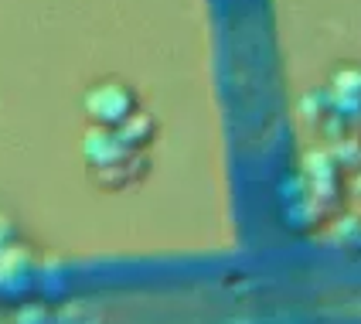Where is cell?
<instances>
[{
	"mask_svg": "<svg viewBox=\"0 0 361 324\" xmlns=\"http://www.w3.org/2000/svg\"><path fill=\"white\" fill-rule=\"evenodd\" d=\"M140 109L143 106L137 89L126 79H116V76L92 82L82 92V113H85L89 126H99V130H120L123 123Z\"/></svg>",
	"mask_w": 361,
	"mask_h": 324,
	"instance_id": "6da1fadb",
	"label": "cell"
},
{
	"mask_svg": "<svg viewBox=\"0 0 361 324\" xmlns=\"http://www.w3.org/2000/svg\"><path fill=\"white\" fill-rule=\"evenodd\" d=\"M137 150H130L116 130H99V126H89V133L82 137V161L89 174H99L109 167H120V164L133 161Z\"/></svg>",
	"mask_w": 361,
	"mask_h": 324,
	"instance_id": "7a4b0ae2",
	"label": "cell"
},
{
	"mask_svg": "<svg viewBox=\"0 0 361 324\" xmlns=\"http://www.w3.org/2000/svg\"><path fill=\"white\" fill-rule=\"evenodd\" d=\"M327 96H331V102L341 113L344 123L358 126L361 123V65L358 61H344V65H338L331 72Z\"/></svg>",
	"mask_w": 361,
	"mask_h": 324,
	"instance_id": "3957f363",
	"label": "cell"
},
{
	"mask_svg": "<svg viewBox=\"0 0 361 324\" xmlns=\"http://www.w3.org/2000/svg\"><path fill=\"white\" fill-rule=\"evenodd\" d=\"M123 137V143L130 147V150H137V154H147V147L157 140V133H161V120L150 113V109H140V113H133L130 120L123 123L120 130H116Z\"/></svg>",
	"mask_w": 361,
	"mask_h": 324,
	"instance_id": "277c9868",
	"label": "cell"
},
{
	"mask_svg": "<svg viewBox=\"0 0 361 324\" xmlns=\"http://www.w3.org/2000/svg\"><path fill=\"white\" fill-rule=\"evenodd\" d=\"M334 239L341 246H361V219L358 215H344L334 225Z\"/></svg>",
	"mask_w": 361,
	"mask_h": 324,
	"instance_id": "5b68a950",
	"label": "cell"
},
{
	"mask_svg": "<svg viewBox=\"0 0 361 324\" xmlns=\"http://www.w3.org/2000/svg\"><path fill=\"white\" fill-rule=\"evenodd\" d=\"M355 188H358V195H361V174H358V181H355Z\"/></svg>",
	"mask_w": 361,
	"mask_h": 324,
	"instance_id": "8992f818",
	"label": "cell"
}]
</instances>
